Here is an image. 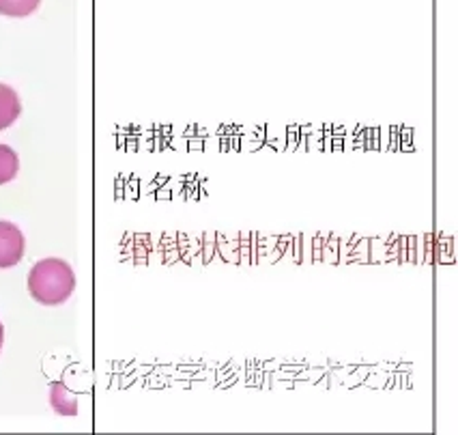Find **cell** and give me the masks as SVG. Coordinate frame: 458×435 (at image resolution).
I'll use <instances>...</instances> for the list:
<instances>
[{
  "label": "cell",
  "instance_id": "obj_7",
  "mask_svg": "<svg viewBox=\"0 0 458 435\" xmlns=\"http://www.w3.org/2000/svg\"><path fill=\"white\" fill-rule=\"evenodd\" d=\"M3 338H4V330H3V323H0V347H3Z\"/></svg>",
  "mask_w": 458,
  "mask_h": 435
},
{
  "label": "cell",
  "instance_id": "obj_1",
  "mask_svg": "<svg viewBox=\"0 0 458 435\" xmlns=\"http://www.w3.org/2000/svg\"><path fill=\"white\" fill-rule=\"evenodd\" d=\"M76 289V274L63 259H41L29 272L30 298L44 306H58L72 298Z\"/></svg>",
  "mask_w": 458,
  "mask_h": 435
},
{
  "label": "cell",
  "instance_id": "obj_5",
  "mask_svg": "<svg viewBox=\"0 0 458 435\" xmlns=\"http://www.w3.org/2000/svg\"><path fill=\"white\" fill-rule=\"evenodd\" d=\"M18 171H20L18 153H15L12 147L0 145V185L13 182Z\"/></svg>",
  "mask_w": 458,
  "mask_h": 435
},
{
  "label": "cell",
  "instance_id": "obj_3",
  "mask_svg": "<svg viewBox=\"0 0 458 435\" xmlns=\"http://www.w3.org/2000/svg\"><path fill=\"white\" fill-rule=\"evenodd\" d=\"M20 113H22V104H20L18 93L9 84L0 82V130L12 127Z\"/></svg>",
  "mask_w": 458,
  "mask_h": 435
},
{
  "label": "cell",
  "instance_id": "obj_6",
  "mask_svg": "<svg viewBox=\"0 0 458 435\" xmlns=\"http://www.w3.org/2000/svg\"><path fill=\"white\" fill-rule=\"evenodd\" d=\"M41 0H0V15L7 18H29L37 12Z\"/></svg>",
  "mask_w": 458,
  "mask_h": 435
},
{
  "label": "cell",
  "instance_id": "obj_4",
  "mask_svg": "<svg viewBox=\"0 0 458 435\" xmlns=\"http://www.w3.org/2000/svg\"><path fill=\"white\" fill-rule=\"evenodd\" d=\"M50 403L61 416H76L78 414V399L67 390V386L63 381H55L52 384Z\"/></svg>",
  "mask_w": 458,
  "mask_h": 435
},
{
  "label": "cell",
  "instance_id": "obj_2",
  "mask_svg": "<svg viewBox=\"0 0 458 435\" xmlns=\"http://www.w3.org/2000/svg\"><path fill=\"white\" fill-rule=\"evenodd\" d=\"M26 242L22 231L13 222L0 220V269L13 268L22 261Z\"/></svg>",
  "mask_w": 458,
  "mask_h": 435
}]
</instances>
